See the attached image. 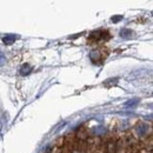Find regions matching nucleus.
Masks as SVG:
<instances>
[{
  "instance_id": "f257e3e1",
  "label": "nucleus",
  "mask_w": 153,
  "mask_h": 153,
  "mask_svg": "<svg viewBox=\"0 0 153 153\" xmlns=\"http://www.w3.org/2000/svg\"><path fill=\"white\" fill-rule=\"evenodd\" d=\"M14 40H16V36H7L4 38V42L7 45H11V44H13Z\"/></svg>"
},
{
  "instance_id": "f03ea898",
  "label": "nucleus",
  "mask_w": 153,
  "mask_h": 153,
  "mask_svg": "<svg viewBox=\"0 0 153 153\" xmlns=\"http://www.w3.org/2000/svg\"><path fill=\"white\" fill-rule=\"evenodd\" d=\"M5 62H6V58H5V56L0 52V66H1V65H4Z\"/></svg>"
}]
</instances>
